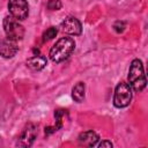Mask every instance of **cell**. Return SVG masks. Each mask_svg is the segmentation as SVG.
<instances>
[{
	"instance_id": "14",
	"label": "cell",
	"mask_w": 148,
	"mask_h": 148,
	"mask_svg": "<svg viewBox=\"0 0 148 148\" xmlns=\"http://www.w3.org/2000/svg\"><path fill=\"white\" fill-rule=\"evenodd\" d=\"M61 1L60 0H49L47 3H46V7L50 9V10H58L61 8Z\"/></svg>"
},
{
	"instance_id": "9",
	"label": "cell",
	"mask_w": 148,
	"mask_h": 148,
	"mask_svg": "<svg viewBox=\"0 0 148 148\" xmlns=\"http://www.w3.org/2000/svg\"><path fill=\"white\" fill-rule=\"evenodd\" d=\"M99 140V136L96 132L94 131H86L82 132L79 138H77V142L80 146H84V147H94L97 145Z\"/></svg>"
},
{
	"instance_id": "15",
	"label": "cell",
	"mask_w": 148,
	"mask_h": 148,
	"mask_svg": "<svg viewBox=\"0 0 148 148\" xmlns=\"http://www.w3.org/2000/svg\"><path fill=\"white\" fill-rule=\"evenodd\" d=\"M125 27H126V24H125L124 21H117V22L113 24V29H114L116 32H118V34L123 32V31L125 30Z\"/></svg>"
},
{
	"instance_id": "5",
	"label": "cell",
	"mask_w": 148,
	"mask_h": 148,
	"mask_svg": "<svg viewBox=\"0 0 148 148\" xmlns=\"http://www.w3.org/2000/svg\"><path fill=\"white\" fill-rule=\"evenodd\" d=\"M9 14L18 21H23L28 17L29 5L27 0H9L8 1Z\"/></svg>"
},
{
	"instance_id": "4",
	"label": "cell",
	"mask_w": 148,
	"mask_h": 148,
	"mask_svg": "<svg viewBox=\"0 0 148 148\" xmlns=\"http://www.w3.org/2000/svg\"><path fill=\"white\" fill-rule=\"evenodd\" d=\"M132 99V88L126 82H119L114 89L113 105L116 108H126Z\"/></svg>"
},
{
	"instance_id": "10",
	"label": "cell",
	"mask_w": 148,
	"mask_h": 148,
	"mask_svg": "<svg viewBox=\"0 0 148 148\" xmlns=\"http://www.w3.org/2000/svg\"><path fill=\"white\" fill-rule=\"evenodd\" d=\"M25 64L32 71H40L46 66L47 61H46V58L43 56H35V57L29 58Z\"/></svg>"
},
{
	"instance_id": "11",
	"label": "cell",
	"mask_w": 148,
	"mask_h": 148,
	"mask_svg": "<svg viewBox=\"0 0 148 148\" xmlns=\"http://www.w3.org/2000/svg\"><path fill=\"white\" fill-rule=\"evenodd\" d=\"M64 114H66V110H56L54 111V118H56V125L54 126H47L45 127V134L50 135L54 132H57L58 130H60L62 127V117Z\"/></svg>"
},
{
	"instance_id": "2",
	"label": "cell",
	"mask_w": 148,
	"mask_h": 148,
	"mask_svg": "<svg viewBox=\"0 0 148 148\" xmlns=\"http://www.w3.org/2000/svg\"><path fill=\"white\" fill-rule=\"evenodd\" d=\"M128 84L136 92H140L141 90H143L146 84H147V80H146V75H145V71H143V65H142V61L140 59H134L130 65Z\"/></svg>"
},
{
	"instance_id": "7",
	"label": "cell",
	"mask_w": 148,
	"mask_h": 148,
	"mask_svg": "<svg viewBox=\"0 0 148 148\" xmlns=\"http://www.w3.org/2000/svg\"><path fill=\"white\" fill-rule=\"evenodd\" d=\"M61 30L68 35H73V36H79L82 32V24L81 22L73 16H68L66 17L62 22H61Z\"/></svg>"
},
{
	"instance_id": "1",
	"label": "cell",
	"mask_w": 148,
	"mask_h": 148,
	"mask_svg": "<svg viewBox=\"0 0 148 148\" xmlns=\"http://www.w3.org/2000/svg\"><path fill=\"white\" fill-rule=\"evenodd\" d=\"M75 49V42L71 37H61L50 50V59L53 62H61L69 58Z\"/></svg>"
},
{
	"instance_id": "12",
	"label": "cell",
	"mask_w": 148,
	"mask_h": 148,
	"mask_svg": "<svg viewBox=\"0 0 148 148\" xmlns=\"http://www.w3.org/2000/svg\"><path fill=\"white\" fill-rule=\"evenodd\" d=\"M84 91H86V87L83 82H77L73 89H72V97L75 102L81 103L84 99Z\"/></svg>"
},
{
	"instance_id": "6",
	"label": "cell",
	"mask_w": 148,
	"mask_h": 148,
	"mask_svg": "<svg viewBox=\"0 0 148 148\" xmlns=\"http://www.w3.org/2000/svg\"><path fill=\"white\" fill-rule=\"evenodd\" d=\"M37 134H38V127L32 124V123H29L24 126V128L22 130L18 139H17V142H16V146L18 147H30L35 139L37 138Z\"/></svg>"
},
{
	"instance_id": "3",
	"label": "cell",
	"mask_w": 148,
	"mask_h": 148,
	"mask_svg": "<svg viewBox=\"0 0 148 148\" xmlns=\"http://www.w3.org/2000/svg\"><path fill=\"white\" fill-rule=\"evenodd\" d=\"M2 24H3V30L6 32L7 38L17 42V40H21L24 37V28H23V25L20 23L18 20L13 17L12 15L6 16L3 18Z\"/></svg>"
},
{
	"instance_id": "8",
	"label": "cell",
	"mask_w": 148,
	"mask_h": 148,
	"mask_svg": "<svg viewBox=\"0 0 148 148\" xmlns=\"http://www.w3.org/2000/svg\"><path fill=\"white\" fill-rule=\"evenodd\" d=\"M18 51V46L16 45L15 40L9 38L0 40V54L3 58H13Z\"/></svg>"
},
{
	"instance_id": "16",
	"label": "cell",
	"mask_w": 148,
	"mask_h": 148,
	"mask_svg": "<svg viewBox=\"0 0 148 148\" xmlns=\"http://www.w3.org/2000/svg\"><path fill=\"white\" fill-rule=\"evenodd\" d=\"M96 146L99 147V148H103V147H109V148H111V147H112V142L109 141V140H103V141H101L99 143H97Z\"/></svg>"
},
{
	"instance_id": "13",
	"label": "cell",
	"mask_w": 148,
	"mask_h": 148,
	"mask_svg": "<svg viewBox=\"0 0 148 148\" xmlns=\"http://www.w3.org/2000/svg\"><path fill=\"white\" fill-rule=\"evenodd\" d=\"M57 28L56 27H50L49 29H46L44 32H43V42H47V40H51L52 38H54L57 36Z\"/></svg>"
}]
</instances>
